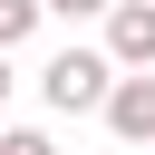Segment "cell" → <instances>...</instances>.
Returning a JSON list of instances; mask_svg holds the SVG:
<instances>
[{
    "instance_id": "obj_7",
    "label": "cell",
    "mask_w": 155,
    "mask_h": 155,
    "mask_svg": "<svg viewBox=\"0 0 155 155\" xmlns=\"http://www.w3.org/2000/svg\"><path fill=\"white\" fill-rule=\"evenodd\" d=\"M10 87H19V78H10V48H0V107H10Z\"/></svg>"
},
{
    "instance_id": "obj_3",
    "label": "cell",
    "mask_w": 155,
    "mask_h": 155,
    "mask_svg": "<svg viewBox=\"0 0 155 155\" xmlns=\"http://www.w3.org/2000/svg\"><path fill=\"white\" fill-rule=\"evenodd\" d=\"M107 58L116 68H155V0H116L107 10Z\"/></svg>"
},
{
    "instance_id": "obj_1",
    "label": "cell",
    "mask_w": 155,
    "mask_h": 155,
    "mask_svg": "<svg viewBox=\"0 0 155 155\" xmlns=\"http://www.w3.org/2000/svg\"><path fill=\"white\" fill-rule=\"evenodd\" d=\"M107 87H116V58H107V48H58V58L39 68V97H48L58 116H87V107H107Z\"/></svg>"
},
{
    "instance_id": "obj_2",
    "label": "cell",
    "mask_w": 155,
    "mask_h": 155,
    "mask_svg": "<svg viewBox=\"0 0 155 155\" xmlns=\"http://www.w3.org/2000/svg\"><path fill=\"white\" fill-rule=\"evenodd\" d=\"M107 126H116L126 145H155V68H116V87H107Z\"/></svg>"
},
{
    "instance_id": "obj_5",
    "label": "cell",
    "mask_w": 155,
    "mask_h": 155,
    "mask_svg": "<svg viewBox=\"0 0 155 155\" xmlns=\"http://www.w3.org/2000/svg\"><path fill=\"white\" fill-rule=\"evenodd\" d=\"M0 155H58V145H48L39 126H0Z\"/></svg>"
},
{
    "instance_id": "obj_4",
    "label": "cell",
    "mask_w": 155,
    "mask_h": 155,
    "mask_svg": "<svg viewBox=\"0 0 155 155\" xmlns=\"http://www.w3.org/2000/svg\"><path fill=\"white\" fill-rule=\"evenodd\" d=\"M39 19H48V10H39V0H0V48H19V39H29V29H39Z\"/></svg>"
},
{
    "instance_id": "obj_6",
    "label": "cell",
    "mask_w": 155,
    "mask_h": 155,
    "mask_svg": "<svg viewBox=\"0 0 155 155\" xmlns=\"http://www.w3.org/2000/svg\"><path fill=\"white\" fill-rule=\"evenodd\" d=\"M39 10H58V19H107L116 0H39Z\"/></svg>"
}]
</instances>
